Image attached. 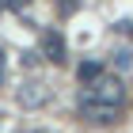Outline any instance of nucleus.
Instances as JSON below:
<instances>
[{
    "label": "nucleus",
    "instance_id": "nucleus-1",
    "mask_svg": "<svg viewBox=\"0 0 133 133\" xmlns=\"http://www.w3.org/2000/svg\"><path fill=\"white\" fill-rule=\"evenodd\" d=\"M122 103H125V84L118 76H103L99 72L80 91V114L88 122H95V125H110L122 114Z\"/></svg>",
    "mask_w": 133,
    "mask_h": 133
},
{
    "label": "nucleus",
    "instance_id": "nucleus-2",
    "mask_svg": "<svg viewBox=\"0 0 133 133\" xmlns=\"http://www.w3.org/2000/svg\"><path fill=\"white\" fill-rule=\"evenodd\" d=\"M15 99H19L23 110H34V107H46L50 103V88L42 80H23V88L15 91Z\"/></svg>",
    "mask_w": 133,
    "mask_h": 133
},
{
    "label": "nucleus",
    "instance_id": "nucleus-3",
    "mask_svg": "<svg viewBox=\"0 0 133 133\" xmlns=\"http://www.w3.org/2000/svg\"><path fill=\"white\" fill-rule=\"evenodd\" d=\"M42 53H46V61L61 65L65 61V38L57 31H46V34H42Z\"/></svg>",
    "mask_w": 133,
    "mask_h": 133
},
{
    "label": "nucleus",
    "instance_id": "nucleus-4",
    "mask_svg": "<svg viewBox=\"0 0 133 133\" xmlns=\"http://www.w3.org/2000/svg\"><path fill=\"white\" fill-rule=\"evenodd\" d=\"M99 72H103V65H99V61H84L80 69H76V76H80V84H88V80H95Z\"/></svg>",
    "mask_w": 133,
    "mask_h": 133
},
{
    "label": "nucleus",
    "instance_id": "nucleus-5",
    "mask_svg": "<svg viewBox=\"0 0 133 133\" xmlns=\"http://www.w3.org/2000/svg\"><path fill=\"white\" fill-rule=\"evenodd\" d=\"M53 4H57V11H61V15H72V11L80 8V0H53Z\"/></svg>",
    "mask_w": 133,
    "mask_h": 133
},
{
    "label": "nucleus",
    "instance_id": "nucleus-6",
    "mask_svg": "<svg viewBox=\"0 0 133 133\" xmlns=\"http://www.w3.org/2000/svg\"><path fill=\"white\" fill-rule=\"evenodd\" d=\"M4 76H8V53L0 50V84H4Z\"/></svg>",
    "mask_w": 133,
    "mask_h": 133
},
{
    "label": "nucleus",
    "instance_id": "nucleus-7",
    "mask_svg": "<svg viewBox=\"0 0 133 133\" xmlns=\"http://www.w3.org/2000/svg\"><path fill=\"white\" fill-rule=\"evenodd\" d=\"M27 4H31V0H4V8H15V11H19V8H27Z\"/></svg>",
    "mask_w": 133,
    "mask_h": 133
}]
</instances>
